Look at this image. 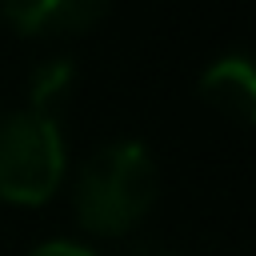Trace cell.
Instances as JSON below:
<instances>
[{"label": "cell", "mask_w": 256, "mask_h": 256, "mask_svg": "<svg viewBox=\"0 0 256 256\" xmlns=\"http://www.w3.org/2000/svg\"><path fill=\"white\" fill-rule=\"evenodd\" d=\"M160 196V172L140 140H112L88 156L76 176V220L96 236H124Z\"/></svg>", "instance_id": "6da1fadb"}, {"label": "cell", "mask_w": 256, "mask_h": 256, "mask_svg": "<svg viewBox=\"0 0 256 256\" xmlns=\"http://www.w3.org/2000/svg\"><path fill=\"white\" fill-rule=\"evenodd\" d=\"M68 172V148L56 116L16 112L0 124V200L36 208L48 204Z\"/></svg>", "instance_id": "7a4b0ae2"}, {"label": "cell", "mask_w": 256, "mask_h": 256, "mask_svg": "<svg viewBox=\"0 0 256 256\" xmlns=\"http://www.w3.org/2000/svg\"><path fill=\"white\" fill-rule=\"evenodd\" d=\"M4 20L24 36H64L96 24L108 0H0Z\"/></svg>", "instance_id": "3957f363"}, {"label": "cell", "mask_w": 256, "mask_h": 256, "mask_svg": "<svg viewBox=\"0 0 256 256\" xmlns=\"http://www.w3.org/2000/svg\"><path fill=\"white\" fill-rule=\"evenodd\" d=\"M200 96L220 116H228L236 124H252V116H256V68H252V60L240 52L212 60L200 76Z\"/></svg>", "instance_id": "277c9868"}, {"label": "cell", "mask_w": 256, "mask_h": 256, "mask_svg": "<svg viewBox=\"0 0 256 256\" xmlns=\"http://www.w3.org/2000/svg\"><path fill=\"white\" fill-rule=\"evenodd\" d=\"M72 84H76V68H72V60H44V64H36L32 76H28L32 112L52 116V108L72 92Z\"/></svg>", "instance_id": "5b68a950"}, {"label": "cell", "mask_w": 256, "mask_h": 256, "mask_svg": "<svg viewBox=\"0 0 256 256\" xmlns=\"http://www.w3.org/2000/svg\"><path fill=\"white\" fill-rule=\"evenodd\" d=\"M28 256H96V252L84 248V244H72V240H48V244L32 248Z\"/></svg>", "instance_id": "8992f818"}, {"label": "cell", "mask_w": 256, "mask_h": 256, "mask_svg": "<svg viewBox=\"0 0 256 256\" xmlns=\"http://www.w3.org/2000/svg\"><path fill=\"white\" fill-rule=\"evenodd\" d=\"M132 256H172V252H164V248H140V252H132Z\"/></svg>", "instance_id": "52a82bcc"}]
</instances>
